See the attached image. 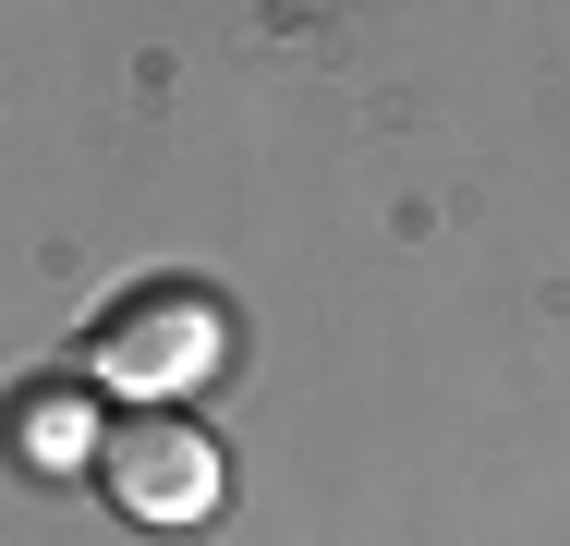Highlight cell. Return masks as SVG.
<instances>
[{
  "mask_svg": "<svg viewBox=\"0 0 570 546\" xmlns=\"http://www.w3.org/2000/svg\"><path fill=\"white\" fill-rule=\"evenodd\" d=\"M110 389H134L146 413H183V389L219 364V304L207 292H134L98 316V352H86Z\"/></svg>",
  "mask_w": 570,
  "mask_h": 546,
  "instance_id": "cell-2",
  "label": "cell"
},
{
  "mask_svg": "<svg viewBox=\"0 0 570 546\" xmlns=\"http://www.w3.org/2000/svg\"><path fill=\"white\" fill-rule=\"evenodd\" d=\"M12 461L24 474H98L110 461V426H98V389L86 377H37V389H12Z\"/></svg>",
  "mask_w": 570,
  "mask_h": 546,
  "instance_id": "cell-3",
  "label": "cell"
},
{
  "mask_svg": "<svg viewBox=\"0 0 570 546\" xmlns=\"http://www.w3.org/2000/svg\"><path fill=\"white\" fill-rule=\"evenodd\" d=\"M98 486H110V510L134 535H195V523H219L230 461H219V437L195 426V413H121Z\"/></svg>",
  "mask_w": 570,
  "mask_h": 546,
  "instance_id": "cell-1",
  "label": "cell"
}]
</instances>
